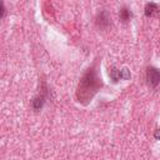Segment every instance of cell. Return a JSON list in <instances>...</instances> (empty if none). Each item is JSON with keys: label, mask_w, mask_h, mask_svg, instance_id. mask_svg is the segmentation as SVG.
<instances>
[{"label": "cell", "mask_w": 160, "mask_h": 160, "mask_svg": "<svg viewBox=\"0 0 160 160\" xmlns=\"http://www.w3.org/2000/svg\"><path fill=\"white\" fill-rule=\"evenodd\" d=\"M146 80H148V84L150 86H156L160 82V71L156 68H148Z\"/></svg>", "instance_id": "cell-1"}, {"label": "cell", "mask_w": 160, "mask_h": 160, "mask_svg": "<svg viewBox=\"0 0 160 160\" xmlns=\"http://www.w3.org/2000/svg\"><path fill=\"white\" fill-rule=\"evenodd\" d=\"M145 15L148 18H160V8L155 2H148L145 5Z\"/></svg>", "instance_id": "cell-2"}, {"label": "cell", "mask_w": 160, "mask_h": 160, "mask_svg": "<svg viewBox=\"0 0 160 160\" xmlns=\"http://www.w3.org/2000/svg\"><path fill=\"white\" fill-rule=\"evenodd\" d=\"M96 24L100 26V28H106L109 24H110V18H109V14L106 11H101L98 18H96Z\"/></svg>", "instance_id": "cell-3"}, {"label": "cell", "mask_w": 160, "mask_h": 160, "mask_svg": "<svg viewBox=\"0 0 160 160\" xmlns=\"http://www.w3.org/2000/svg\"><path fill=\"white\" fill-rule=\"evenodd\" d=\"M44 102H45V100H44V96H36L34 100H32V108H34V110H40L42 106H44Z\"/></svg>", "instance_id": "cell-4"}, {"label": "cell", "mask_w": 160, "mask_h": 160, "mask_svg": "<svg viewBox=\"0 0 160 160\" xmlns=\"http://www.w3.org/2000/svg\"><path fill=\"white\" fill-rule=\"evenodd\" d=\"M119 15H120V19H121L122 21H128V20L131 19V11H130L128 8H122V9L120 10Z\"/></svg>", "instance_id": "cell-5"}, {"label": "cell", "mask_w": 160, "mask_h": 160, "mask_svg": "<svg viewBox=\"0 0 160 160\" xmlns=\"http://www.w3.org/2000/svg\"><path fill=\"white\" fill-rule=\"evenodd\" d=\"M110 78H111L114 81H118L119 79H121V78H120V70H118L116 68L111 69V70H110Z\"/></svg>", "instance_id": "cell-6"}, {"label": "cell", "mask_w": 160, "mask_h": 160, "mask_svg": "<svg viewBox=\"0 0 160 160\" xmlns=\"http://www.w3.org/2000/svg\"><path fill=\"white\" fill-rule=\"evenodd\" d=\"M130 76H131V74H130V71H129L126 68L122 69V70L120 71V78H121V79H124V80H129Z\"/></svg>", "instance_id": "cell-7"}, {"label": "cell", "mask_w": 160, "mask_h": 160, "mask_svg": "<svg viewBox=\"0 0 160 160\" xmlns=\"http://www.w3.org/2000/svg\"><path fill=\"white\" fill-rule=\"evenodd\" d=\"M155 139L160 140V129H158V130L155 131Z\"/></svg>", "instance_id": "cell-8"}]
</instances>
